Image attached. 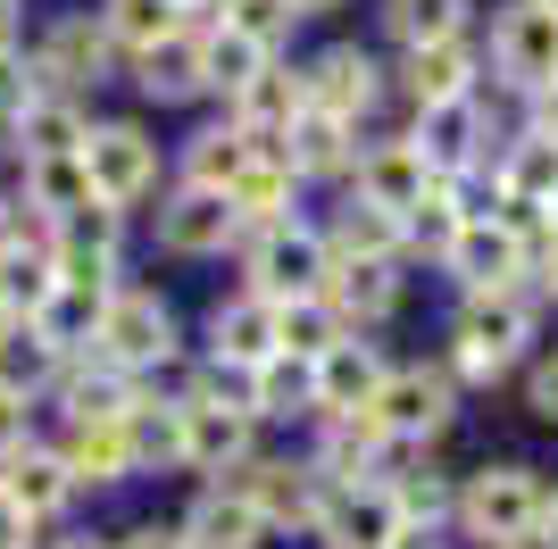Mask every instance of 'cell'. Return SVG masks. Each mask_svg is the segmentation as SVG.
I'll return each mask as SVG.
<instances>
[{"label": "cell", "mask_w": 558, "mask_h": 549, "mask_svg": "<svg viewBox=\"0 0 558 549\" xmlns=\"http://www.w3.org/2000/svg\"><path fill=\"white\" fill-rule=\"evenodd\" d=\"M459 516L484 541H534L542 516H550V491H542L534 466H484V475L459 491Z\"/></svg>", "instance_id": "6da1fadb"}, {"label": "cell", "mask_w": 558, "mask_h": 549, "mask_svg": "<svg viewBox=\"0 0 558 549\" xmlns=\"http://www.w3.org/2000/svg\"><path fill=\"white\" fill-rule=\"evenodd\" d=\"M525 342H534V300L525 292H475L459 317V375L492 383L500 366H517Z\"/></svg>", "instance_id": "7a4b0ae2"}, {"label": "cell", "mask_w": 558, "mask_h": 549, "mask_svg": "<svg viewBox=\"0 0 558 549\" xmlns=\"http://www.w3.org/2000/svg\"><path fill=\"white\" fill-rule=\"evenodd\" d=\"M84 167H93V192L109 208L142 200L150 183H159V142L142 134V125H100V134H84Z\"/></svg>", "instance_id": "3957f363"}, {"label": "cell", "mask_w": 558, "mask_h": 549, "mask_svg": "<svg viewBox=\"0 0 558 549\" xmlns=\"http://www.w3.org/2000/svg\"><path fill=\"white\" fill-rule=\"evenodd\" d=\"M251 283H258V300L326 292V242L301 233V225H267V233H258V251H251Z\"/></svg>", "instance_id": "277c9868"}, {"label": "cell", "mask_w": 558, "mask_h": 549, "mask_svg": "<svg viewBox=\"0 0 558 549\" xmlns=\"http://www.w3.org/2000/svg\"><path fill=\"white\" fill-rule=\"evenodd\" d=\"M175 350V325H167L159 292H109L100 300V358L109 366H150Z\"/></svg>", "instance_id": "5b68a950"}, {"label": "cell", "mask_w": 558, "mask_h": 549, "mask_svg": "<svg viewBox=\"0 0 558 549\" xmlns=\"http://www.w3.org/2000/svg\"><path fill=\"white\" fill-rule=\"evenodd\" d=\"M492 50H500V75L525 91L558 84V9L550 0H517L509 17H500V34H492Z\"/></svg>", "instance_id": "8992f818"}, {"label": "cell", "mask_w": 558, "mask_h": 549, "mask_svg": "<svg viewBox=\"0 0 558 549\" xmlns=\"http://www.w3.org/2000/svg\"><path fill=\"white\" fill-rule=\"evenodd\" d=\"M450 274H459L466 292H517V274H525V242L509 225H492V217H466V233L450 242Z\"/></svg>", "instance_id": "52a82bcc"}, {"label": "cell", "mask_w": 558, "mask_h": 549, "mask_svg": "<svg viewBox=\"0 0 558 549\" xmlns=\"http://www.w3.org/2000/svg\"><path fill=\"white\" fill-rule=\"evenodd\" d=\"M409 525L392 491H326L317 500V533L333 549H392V533Z\"/></svg>", "instance_id": "ba28073f"}, {"label": "cell", "mask_w": 558, "mask_h": 549, "mask_svg": "<svg viewBox=\"0 0 558 549\" xmlns=\"http://www.w3.org/2000/svg\"><path fill=\"white\" fill-rule=\"evenodd\" d=\"M442 183V167L425 159L417 142H392V150H375V159H359V200H375V208H392L400 225H409V208L425 200Z\"/></svg>", "instance_id": "9c48e42d"}, {"label": "cell", "mask_w": 558, "mask_h": 549, "mask_svg": "<svg viewBox=\"0 0 558 549\" xmlns=\"http://www.w3.org/2000/svg\"><path fill=\"white\" fill-rule=\"evenodd\" d=\"M59 457H68L75 483H117V475H134V466H142L134 434H125V416H75Z\"/></svg>", "instance_id": "30bf717a"}, {"label": "cell", "mask_w": 558, "mask_h": 549, "mask_svg": "<svg viewBox=\"0 0 558 549\" xmlns=\"http://www.w3.org/2000/svg\"><path fill=\"white\" fill-rule=\"evenodd\" d=\"M242 225V208H233V192H209V183H192L184 200L159 217V242L167 251H184V258H201V251H226V233Z\"/></svg>", "instance_id": "8fae6325"}, {"label": "cell", "mask_w": 558, "mask_h": 549, "mask_svg": "<svg viewBox=\"0 0 558 549\" xmlns=\"http://www.w3.org/2000/svg\"><path fill=\"white\" fill-rule=\"evenodd\" d=\"M233 491H242L258 516H308V525H317V500H326L317 466H283V457H267V466H242V475H233Z\"/></svg>", "instance_id": "7c38bea8"}, {"label": "cell", "mask_w": 558, "mask_h": 549, "mask_svg": "<svg viewBox=\"0 0 558 549\" xmlns=\"http://www.w3.org/2000/svg\"><path fill=\"white\" fill-rule=\"evenodd\" d=\"M375 416H384V434H434L450 416V383L442 375H425V366H409V375H384V391H375Z\"/></svg>", "instance_id": "4fadbf2b"}, {"label": "cell", "mask_w": 558, "mask_h": 549, "mask_svg": "<svg viewBox=\"0 0 558 549\" xmlns=\"http://www.w3.org/2000/svg\"><path fill=\"white\" fill-rule=\"evenodd\" d=\"M301 91H308V109H326V117L350 125V117L375 100V59L367 50H326V59L301 75Z\"/></svg>", "instance_id": "5bb4252c"}, {"label": "cell", "mask_w": 558, "mask_h": 549, "mask_svg": "<svg viewBox=\"0 0 558 549\" xmlns=\"http://www.w3.org/2000/svg\"><path fill=\"white\" fill-rule=\"evenodd\" d=\"M375 391H384V358L367 342H333L317 358V408L350 416V408H375Z\"/></svg>", "instance_id": "9a60e30c"}, {"label": "cell", "mask_w": 558, "mask_h": 549, "mask_svg": "<svg viewBox=\"0 0 558 549\" xmlns=\"http://www.w3.org/2000/svg\"><path fill=\"white\" fill-rule=\"evenodd\" d=\"M251 450V408H226V400H184V457L192 466H226V457Z\"/></svg>", "instance_id": "2e32d148"}, {"label": "cell", "mask_w": 558, "mask_h": 549, "mask_svg": "<svg viewBox=\"0 0 558 549\" xmlns=\"http://www.w3.org/2000/svg\"><path fill=\"white\" fill-rule=\"evenodd\" d=\"M75 475L59 450H9V475H0V500H17L25 516H50V508H68Z\"/></svg>", "instance_id": "e0dca14e"}, {"label": "cell", "mask_w": 558, "mask_h": 549, "mask_svg": "<svg viewBox=\"0 0 558 549\" xmlns=\"http://www.w3.org/2000/svg\"><path fill=\"white\" fill-rule=\"evenodd\" d=\"M109 50H117L109 25L68 17L59 34H50V50H43V75H50V84H100V75H109Z\"/></svg>", "instance_id": "ac0fdd59"}, {"label": "cell", "mask_w": 558, "mask_h": 549, "mask_svg": "<svg viewBox=\"0 0 558 549\" xmlns=\"http://www.w3.org/2000/svg\"><path fill=\"white\" fill-rule=\"evenodd\" d=\"M233 109H242V134H292V117L308 109V91H301V75L258 68L251 84H233Z\"/></svg>", "instance_id": "d6986e66"}, {"label": "cell", "mask_w": 558, "mask_h": 549, "mask_svg": "<svg viewBox=\"0 0 558 549\" xmlns=\"http://www.w3.org/2000/svg\"><path fill=\"white\" fill-rule=\"evenodd\" d=\"M209 342H217V358H233V366H258V358H276V300H233V308H217L209 317Z\"/></svg>", "instance_id": "ffe728a7"}, {"label": "cell", "mask_w": 558, "mask_h": 549, "mask_svg": "<svg viewBox=\"0 0 558 549\" xmlns=\"http://www.w3.org/2000/svg\"><path fill=\"white\" fill-rule=\"evenodd\" d=\"M184 533H192V549H258L267 516H258V508L226 483V491H209V500L192 508V525H184Z\"/></svg>", "instance_id": "44dd1931"}, {"label": "cell", "mask_w": 558, "mask_h": 549, "mask_svg": "<svg viewBox=\"0 0 558 549\" xmlns=\"http://www.w3.org/2000/svg\"><path fill=\"white\" fill-rule=\"evenodd\" d=\"M342 342V308H333L326 292H308V300H276V350H292V358H326V350Z\"/></svg>", "instance_id": "7402d4cb"}, {"label": "cell", "mask_w": 558, "mask_h": 549, "mask_svg": "<svg viewBox=\"0 0 558 549\" xmlns=\"http://www.w3.org/2000/svg\"><path fill=\"white\" fill-rule=\"evenodd\" d=\"M466 84H475V50H466V42H425V50H409V91H417V109L466 100Z\"/></svg>", "instance_id": "603a6c76"}, {"label": "cell", "mask_w": 558, "mask_h": 549, "mask_svg": "<svg viewBox=\"0 0 558 549\" xmlns=\"http://www.w3.org/2000/svg\"><path fill=\"white\" fill-rule=\"evenodd\" d=\"M326 300L342 308V325L384 317V308H392V267H384V258H342V267H326Z\"/></svg>", "instance_id": "cb8c5ba5"}, {"label": "cell", "mask_w": 558, "mask_h": 549, "mask_svg": "<svg viewBox=\"0 0 558 549\" xmlns=\"http://www.w3.org/2000/svg\"><path fill=\"white\" fill-rule=\"evenodd\" d=\"M50 300H59V258L50 251H9L0 258V308H9V317H43Z\"/></svg>", "instance_id": "d4e9b609"}, {"label": "cell", "mask_w": 558, "mask_h": 549, "mask_svg": "<svg viewBox=\"0 0 558 549\" xmlns=\"http://www.w3.org/2000/svg\"><path fill=\"white\" fill-rule=\"evenodd\" d=\"M283 150H292V167H301V175H333V167H350L342 117H326V109H301V117H292Z\"/></svg>", "instance_id": "484cf974"}, {"label": "cell", "mask_w": 558, "mask_h": 549, "mask_svg": "<svg viewBox=\"0 0 558 549\" xmlns=\"http://www.w3.org/2000/svg\"><path fill=\"white\" fill-rule=\"evenodd\" d=\"M100 25H109L125 50H159V42L184 34V9H175V0H109V17H100Z\"/></svg>", "instance_id": "4316f807"}, {"label": "cell", "mask_w": 558, "mask_h": 549, "mask_svg": "<svg viewBox=\"0 0 558 549\" xmlns=\"http://www.w3.org/2000/svg\"><path fill=\"white\" fill-rule=\"evenodd\" d=\"M34 200L50 208V217H75V208H93V167H84V150H59V159H34Z\"/></svg>", "instance_id": "83f0119b"}, {"label": "cell", "mask_w": 558, "mask_h": 549, "mask_svg": "<svg viewBox=\"0 0 558 549\" xmlns=\"http://www.w3.org/2000/svg\"><path fill=\"white\" fill-rule=\"evenodd\" d=\"M209 84V68H201V42H159V50H142V91H159V100H184V91Z\"/></svg>", "instance_id": "f1b7e54d"}, {"label": "cell", "mask_w": 558, "mask_h": 549, "mask_svg": "<svg viewBox=\"0 0 558 549\" xmlns=\"http://www.w3.org/2000/svg\"><path fill=\"white\" fill-rule=\"evenodd\" d=\"M384 17H392V34H400L409 50H425V42H459L466 0H392Z\"/></svg>", "instance_id": "f546056e"}, {"label": "cell", "mask_w": 558, "mask_h": 549, "mask_svg": "<svg viewBox=\"0 0 558 549\" xmlns=\"http://www.w3.org/2000/svg\"><path fill=\"white\" fill-rule=\"evenodd\" d=\"M59 375V350H50L43 325H25V333H0V391H34Z\"/></svg>", "instance_id": "4dcf8cb0"}, {"label": "cell", "mask_w": 558, "mask_h": 549, "mask_svg": "<svg viewBox=\"0 0 558 549\" xmlns=\"http://www.w3.org/2000/svg\"><path fill=\"white\" fill-rule=\"evenodd\" d=\"M17 125H25V142H34V159H59V150H84V125H75V109L59 100V91H34Z\"/></svg>", "instance_id": "1f68e13d"}, {"label": "cell", "mask_w": 558, "mask_h": 549, "mask_svg": "<svg viewBox=\"0 0 558 549\" xmlns=\"http://www.w3.org/2000/svg\"><path fill=\"white\" fill-rule=\"evenodd\" d=\"M251 400H258L267 416H283L292 400H317V366H308V358H292V350L258 358V383H251Z\"/></svg>", "instance_id": "d6a6232c"}, {"label": "cell", "mask_w": 558, "mask_h": 549, "mask_svg": "<svg viewBox=\"0 0 558 549\" xmlns=\"http://www.w3.org/2000/svg\"><path fill=\"white\" fill-rule=\"evenodd\" d=\"M251 167V134L233 125V134H201L192 142V183H209V192H233V175Z\"/></svg>", "instance_id": "836d02e7"}, {"label": "cell", "mask_w": 558, "mask_h": 549, "mask_svg": "<svg viewBox=\"0 0 558 549\" xmlns=\"http://www.w3.org/2000/svg\"><path fill=\"white\" fill-rule=\"evenodd\" d=\"M500 183H509V192L550 200V192H558V142H550V134H525V142L509 150V167H500Z\"/></svg>", "instance_id": "e575fe53"}, {"label": "cell", "mask_w": 558, "mask_h": 549, "mask_svg": "<svg viewBox=\"0 0 558 549\" xmlns=\"http://www.w3.org/2000/svg\"><path fill=\"white\" fill-rule=\"evenodd\" d=\"M392 251H400V217L375 208V200H359L342 217V258H392Z\"/></svg>", "instance_id": "d590c367"}, {"label": "cell", "mask_w": 558, "mask_h": 549, "mask_svg": "<svg viewBox=\"0 0 558 549\" xmlns=\"http://www.w3.org/2000/svg\"><path fill=\"white\" fill-rule=\"evenodd\" d=\"M466 134H475L466 100H442V109H425V125H417V150H425L434 167H459V159H466Z\"/></svg>", "instance_id": "8d00e7d4"}, {"label": "cell", "mask_w": 558, "mask_h": 549, "mask_svg": "<svg viewBox=\"0 0 558 549\" xmlns=\"http://www.w3.org/2000/svg\"><path fill=\"white\" fill-rule=\"evenodd\" d=\"M125 434H134L142 457H184V408H150V400H134V408H125Z\"/></svg>", "instance_id": "74e56055"}, {"label": "cell", "mask_w": 558, "mask_h": 549, "mask_svg": "<svg viewBox=\"0 0 558 549\" xmlns=\"http://www.w3.org/2000/svg\"><path fill=\"white\" fill-rule=\"evenodd\" d=\"M292 17H301L292 0H226V25L242 42H258V50H276L283 34H292Z\"/></svg>", "instance_id": "f35d334b"}, {"label": "cell", "mask_w": 558, "mask_h": 549, "mask_svg": "<svg viewBox=\"0 0 558 549\" xmlns=\"http://www.w3.org/2000/svg\"><path fill=\"white\" fill-rule=\"evenodd\" d=\"M201 68H209V84H251L258 68H267V50L258 42H242V34H209V42H201Z\"/></svg>", "instance_id": "ab89813d"}, {"label": "cell", "mask_w": 558, "mask_h": 549, "mask_svg": "<svg viewBox=\"0 0 558 549\" xmlns=\"http://www.w3.org/2000/svg\"><path fill=\"white\" fill-rule=\"evenodd\" d=\"M392 500H400V516H409V525H434V516L450 508V483H442V475H409Z\"/></svg>", "instance_id": "60d3db41"}, {"label": "cell", "mask_w": 558, "mask_h": 549, "mask_svg": "<svg viewBox=\"0 0 558 549\" xmlns=\"http://www.w3.org/2000/svg\"><path fill=\"white\" fill-rule=\"evenodd\" d=\"M9 450H25V400L17 391H0V457Z\"/></svg>", "instance_id": "b9f144b4"}, {"label": "cell", "mask_w": 558, "mask_h": 549, "mask_svg": "<svg viewBox=\"0 0 558 549\" xmlns=\"http://www.w3.org/2000/svg\"><path fill=\"white\" fill-rule=\"evenodd\" d=\"M534 408L558 425V358H542V375H534Z\"/></svg>", "instance_id": "7bdbcfd3"}, {"label": "cell", "mask_w": 558, "mask_h": 549, "mask_svg": "<svg viewBox=\"0 0 558 549\" xmlns=\"http://www.w3.org/2000/svg\"><path fill=\"white\" fill-rule=\"evenodd\" d=\"M25 525H34V516H25L17 500H0V549H25Z\"/></svg>", "instance_id": "ee69618b"}, {"label": "cell", "mask_w": 558, "mask_h": 549, "mask_svg": "<svg viewBox=\"0 0 558 549\" xmlns=\"http://www.w3.org/2000/svg\"><path fill=\"white\" fill-rule=\"evenodd\" d=\"M534 100H542V109H534V134H550V142H558V84H542Z\"/></svg>", "instance_id": "f6af8a7d"}, {"label": "cell", "mask_w": 558, "mask_h": 549, "mask_svg": "<svg viewBox=\"0 0 558 549\" xmlns=\"http://www.w3.org/2000/svg\"><path fill=\"white\" fill-rule=\"evenodd\" d=\"M117 549H192V541H175V533H159V525H150V533H125Z\"/></svg>", "instance_id": "bcb514c9"}, {"label": "cell", "mask_w": 558, "mask_h": 549, "mask_svg": "<svg viewBox=\"0 0 558 549\" xmlns=\"http://www.w3.org/2000/svg\"><path fill=\"white\" fill-rule=\"evenodd\" d=\"M534 274H542V292H558V233H550V242L534 251Z\"/></svg>", "instance_id": "7dc6e473"}, {"label": "cell", "mask_w": 558, "mask_h": 549, "mask_svg": "<svg viewBox=\"0 0 558 549\" xmlns=\"http://www.w3.org/2000/svg\"><path fill=\"white\" fill-rule=\"evenodd\" d=\"M392 549H442V541H434V525H400Z\"/></svg>", "instance_id": "c3c4849f"}, {"label": "cell", "mask_w": 558, "mask_h": 549, "mask_svg": "<svg viewBox=\"0 0 558 549\" xmlns=\"http://www.w3.org/2000/svg\"><path fill=\"white\" fill-rule=\"evenodd\" d=\"M17 251V225H9V208H0V258Z\"/></svg>", "instance_id": "681fc988"}, {"label": "cell", "mask_w": 558, "mask_h": 549, "mask_svg": "<svg viewBox=\"0 0 558 549\" xmlns=\"http://www.w3.org/2000/svg\"><path fill=\"white\" fill-rule=\"evenodd\" d=\"M9 34H17V17H9V0H0V50H9Z\"/></svg>", "instance_id": "f907efd6"}, {"label": "cell", "mask_w": 558, "mask_h": 549, "mask_svg": "<svg viewBox=\"0 0 558 549\" xmlns=\"http://www.w3.org/2000/svg\"><path fill=\"white\" fill-rule=\"evenodd\" d=\"M292 9H301V17H317V9H342V0H292Z\"/></svg>", "instance_id": "816d5d0a"}, {"label": "cell", "mask_w": 558, "mask_h": 549, "mask_svg": "<svg viewBox=\"0 0 558 549\" xmlns=\"http://www.w3.org/2000/svg\"><path fill=\"white\" fill-rule=\"evenodd\" d=\"M59 549H93V541H59Z\"/></svg>", "instance_id": "f5cc1de1"}, {"label": "cell", "mask_w": 558, "mask_h": 549, "mask_svg": "<svg viewBox=\"0 0 558 549\" xmlns=\"http://www.w3.org/2000/svg\"><path fill=\"white\" fill-rule=\"evenodd\" d=\"M0 333H9V308H0Z\"/></svg>", "instance_id": "db71d44e"}, {"label": "cell", "mask_w": 558, "mask_h": 549, "mask_svg": "<svg viewBox=\"0 0 558 549\" xmlns=\"http://www.w3.org/2000/svg\"><path fill=\"white\" fill-rule=\"evenodd\" d=\"M550 217H558V192H550Z\"/></svg>", "instance_id": "11a10c76"}, {"label": "cell", "mask_w": 558, "mask_h": 549, "mask_svg": "<svg viewBox=\"0 0 558 549\" xmlns=\"http://www.w3.org/2000/svg\"><path fill=\"white\" fill-rule=\"evenodd\" d=\"M550 9H558V0H550Z\"/></svg>", "instance_id": "9f6ffc18"}]
</instances>
